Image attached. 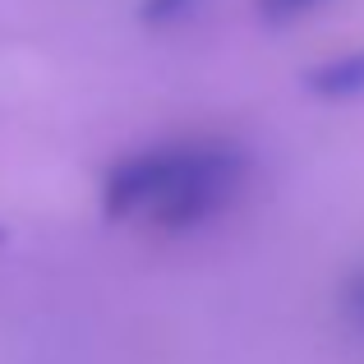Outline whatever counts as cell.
<instances>
[{
  "label": "cell",
  "instance_id": "1",
  "mask_svg": "<svg viewBox=\"0 0 364 364\" xmlns=\"http://www.w3.org/2000/svg\"><path fill=\"white\" fill-rule=\"evenodd\" d=\"M249 161L226 139L157 143L120 157L102 180V217L143 222L161 235H189L240 198Z\"/></svg>",
  "mask_w": 364,
  "mask_h": 364
},
{
  "label": "cell",
  "instance_id": "2",
  "mask_svg": "<svg viewBox=\"0 0 364 364\" xmlns=\"http://www.w3.org/2000/svg\"><path fill=\"white\" fill-rule=\"evenodd\" d=\"M304 88H309L314 97H323V102L360 97V92H364V46L341 51V55H332V60H323V65H314V70L304 74Z\"/></svg>",
  "mask_w": 364,
  "mask_h": 364
},
{
  "label": "cell",
  "instance_id": "3",
  "mask_svg": "<svg viewBox=\"0 0 364 364\" xmlns=\"http://www.w3.org/2000/svg\"><path fill=\"white\" fill-rule=\"evenodd\" d=\"M194 5H198V0H143L139 18L148 28H171V23H180V18L194 14Z\"/></svg>",
  "mask_w": 364,
  "mask_h": 364
},
{
  "label": "cell",
  "instance_id": "4",
  "mask_svg": "<svg viewBox=\"0 0 364 364\" xmlns=\"http://www.w3.org/2000/svg\"><path fill=\"white\" fill-rule=\"evenodd\" d=\"M318 5H323V0H258V18L272 23V28H282V23L304 18L309 9H318Z\"/></svg>",
  "mask_w": 364,
  "mask_h": 364
},
{
  "label": "cell",
  "instance_id": "5",
  "mask_svg": "<svg viewBox=\"0 0 364 364\" xmlns=\"http://www.w3.org/2000/svg\"><path fill=\"white\" fill-rule=\"evenodd\" d=\"M346 314L364 328V272H355V277L346 282Z\"/></svg>",
  "mask_w": 364,
  "mask_h": 364
}]
</instances>
